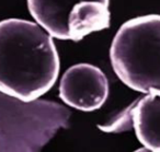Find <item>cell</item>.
I'll list each match as a JSON object with an SVG mask.
<instances>
[{
	"mask_svg": "<svg viewBox=\"0 0 160 152\" xmlns=\"http://www.w3.org/2000/svg\"><path fill=\"white\" fill-rule=\"evenodd\" d=\"M59 57L52 36L38 23L0 21V92L29 102L55 84Z\"/></svg>",
	"mask_w": 160,
	"mask_h": 152,
	"instance_id": "obj_1",
	"label": "cell"
},
{
	"mask_svg": "<svg viewBox=\"0 0 160 152\" xmlns=\"http://www.w3.org/2000/svg\"><path fill=\"white\" fill-rule=\"evenodd\" d=\"M110 58L118 79L132 90H160V16L123 23L113 38Z\"/></svg>",
	"mask_w": 160,
	"mask_h": 152,
	"instance_id": "obj_2",
	"label": "cell"
},
{
	"mask_svg": "<svg viewBox=\"0 0 160 152\" xmlns=\"http://www.w3.org/2000/svg\"><path fill=\"white\" fill-rule=\"evenodd\" d=\"M69 114L54 102H25L0 92V152L38 151L67 125Z\"/></svg>",
	"mask_w": 160,
	"mask_h": 152,
	"instance_id": "obj_3",
	"label": "cell"
},
{
	"mask_svg": "<svg viewBox=\"0 0 160 152\" xmlns=\"http://www.w3.org/2000/svg\"><path fill=\"white\" fill-rule=\"evenodd\" d=\"M110 0H28L38 24L52 37L79 42L110 27Z\"/></svg>",
	"mask_w": 160,
	"mask_h": 152,
	"instance_id": "obj_4",
	"label": "cell"
},
{
	"mask_svg": "<svg viewBox=\"0 0 160 152\" xmlns=\"http://www.w3.org/2000/svg\"><path fill=\"white\" fill-rule=\"evenodd\" d=\"M109 96V81L98 67L90 64L71 66L62 75L59 97L65 104L83 112L99 110Z\"/></svg>",
	"mask_w": 160,
	"mask_h": 152,
	"instance_id": "obj_5",
	"label": "cell"
},
{
	"mask_svg": "<svg viewBox=\"0 0 160 152\" xmlns=\"http://www.w3.org/2000/svg\"><path fill=\"white\" fill-rule=\"evenodd\" d=\"M132 127L149 151L160 152V90H153L129 106Z\"/></svg>",
	"mask_w": 160,
	"mask_h": 152,
	"instance_id": "obj_6",
	"label": "cell"
}]
</instances>
